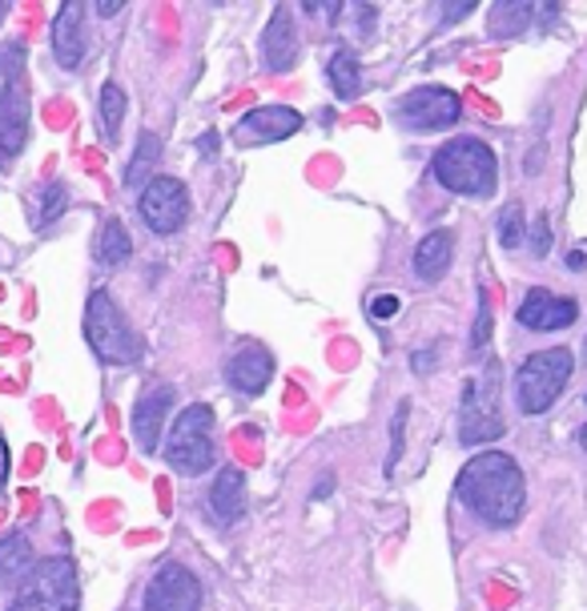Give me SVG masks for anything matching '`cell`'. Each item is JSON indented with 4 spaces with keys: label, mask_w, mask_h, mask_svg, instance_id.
Instances as JSON below:
<instances>
[{
    "label": "cell",
    "mask_w": 587,
    "mask_h": 611,
    "mask_svg": "<svg viewBox=\"0 0 587 611\" xmlns=\"http://www.w3.org/2000/svg\"><path fill=\"white\" fill-rule=\"evenodd\" d=\"M458 499L487 527H511L523 515L528 482H523V470H519V463L511 455L483 451L458 475Z\"/></svg>",
    "instance_id": "cell-1"
},
{
    "label": "cell",
    "mask_w": 587,
    "mask_h": 611,
    "mask_svg": "<svg viewBox=\"0 0 587 611\" xmlns=\"http://www.w3.org/2000/svg\"><path fill=\"white\" fill-rule=\"evenodd\" d=\"M431 169H435L439 186L451 189V193H463V198H487L499 181V162H495L491 145H483L479 137L446 142L435 153Z\"/></svg>",
    "instance_id": "cell-2"
},
{
    "label": "cell",
    "mask_w": 587,
    "mask_h": 611,
    "mask_svg": "<svg viewBox=\"0 0 587 611\" xmlns=\"http://www.w3.org/2000/svg\"><path fill=\"white\" fill-rule=\"evenodd\" d=\"M85 338L93 354L109 366H133L142 363V338L125 322L121 306L109 298V290H93L85 306Z\"/></svg>",
    "instance_id": "cell-3"
},
{
    "label": "cell",
    "mask_w": 587,
    "mask_h": 611,
    "mask_svg": "<svg viewBox=\"0 0 587 611\" xmlns=\"http://www.w3.org/2000/svg\"><path fill=\"white\" fill-rule=\"evenodd\" d=\"M572 370H576V363H572V351H567V346H552V351L531 354L516 375L519 411L523 414L552 411L555 399H560L564 387L572 382Z\"/></svg>",
    "instance_id": "cell-4"
},
{
    "label": "cell",
    "mask_w": 587,
    "mask_h": 611,
    "mask_svg": "<svg viewBox=\"0 0 587 611\" xmlns=\"http://www.w3.org/2000/svg\"><path fill=\"white\" fill-rule=\"evenodd\" d=\"M29 145V93H24V45L0 48V157Z\"/></svg>",
    "instance_id": "cell-5"
},
{
    "label": "cell",
    "mask_w": 587,
    "mask_h": 611,
    "mask_svg": "<svg viewBox=\"0 0 587 611\" xmlns=\"http://www.w3.org/2000/svg\"><path fill=\"white\" fill-rule=\"evenodd\" d=\"M77 567L65 555H53L33 567L9 611H77Z\"/></svg>",
    "instance_id": "cell-6"
},
{
    "label": "cell",
    "mask_w": 587,
    "mask_h": 611,
    "mask_svg": "<svg viewBox=\"0 0 587 611\" xmlns=\"http://www.w3.org/2000/svg\"><path fill=\"white\" fill-rule=\"evenodd\" d=\"M213 411L206 402H193L177 414L169 443H165V463L181 475H201L206 467H213V443H210Z\"/></svg>",
    "instance_id": "cell-7"
},
{
    "label": "cell",
    "mask_w": 587,
    "mask_h": 611,
    "mask_svg": "<svg viewBox=\"0 0 587 611\" xmlns=\"http://www.w3.org/2000/svg\"><path fill=\"white\" fill-rule=\"evenodd\" d=\"M503 435V419H499V366H487V375L467 378L463 387V411H458V438L475 447L487 438Z\"/></svg>",
    "instance_id": "cell-8"
},
{
    "label": "cell",
    "mask_w": 587,
    "mask_h": 611,
    "mask_svg": "<svg viewBox=\"0 0 587 611\" xmlns=\"http://www.w3.org/2000/svg\"><path fill=\"white\" fill-rule=\"evenodd\" d=\"M395 118H399L402 130L411 133H439V130H451L463 118V101H458V93L443 89V85H423V89L402 97Z\"/></svg>",
    "instance_id": "cell-9"
},
{
    "label": "cell",
    "mask_w": 587,
    "mask_h": 611,
    "mask_svg": "<svg viewBox=\"0 0 587 611\" xmlns=\"http://www.w3.org/2000/svg\"><path fill=\"white\" fill-rule=\"evenodd\" d=\"M137 210H142V222L149 225L153 234H174L189 218V193L177 177H153L149 186L142 189Z\"/></svg>",
    "instance_id": "cell-10"
},
{
    "label": "cell",
    "mask_w": 587,
    "mask_h": 611,
    "mask_svg": "<svg viewBox=\"0 0 587 611\" xmlns=\"http://www.w3.org/2000/svg\"><path fill=\"white\" fill-rule=\"evenodd\" d=\"M201 584L181 564H162L145 588V611H198Z\"/></svg>",
    "instance_id": "cell-11"
},
{
    "label": "cell",
    "mask_w": 587,
    "mask_h": 611,
    "mask_svg": "<svg viewBox=\"0 0 587 611\" xmlns=\"http://www.w3.org/2000/svg\"><path fill=\"white\" fill-rule=\"evenodd\" d=\"M579 314L576 298H555L552 290H528L519 302V326L528 330H564Z\"/></svg>",
    "instance_id": "cell-12"
},
{
    "label": "cell",
    "mask_w": 587,
    "mask_h": 611,
    "mask_svg": "<svg viewBox=\"0 0 587 611\" xmlns=\"http://www.w3.org/2000/svg\"><path fill=\"white\" fill-rule=\"evenodd\" d=\"M225 378H230V387L242 390V395H262V390L270 387L274 378V358L266 346L258 342H246V346H237L230 354V363H225Z\"/></svg>",
    "instance_id": "cell-13"
},
{
    "label": "cell",
    "mask_w": 587,
    "mask_h": 611,
    "mask_svg": "<svg viewBox=\"0 0 587 611\" xmlns=\"http://www.w3.org/2000/svg\"><path fill=\"white\" fill-rule=\"evenodd\" d=\"M85 4L81 0H65L53 16V57L60 69H77L85 60Z\"/></svg>",
    "instance_id": "cell-14"
},
{
    "label": "cell",
    "mask_w": 587,
    "mask_h": 611,
    "mask_svg": "<svg viewBox=\"0 0 587 611\" xmlns=\"http://www.w3.org/2000/svg\"><path fill=\"white\" fill-rule=\"evenodd\" d=\"M298 57V29H294V16L286 4H278L262 33V60L270 73H286Z\"/></svg>",
    "instance_id": "cell-15"
},
{
    "label": "cell",
    "mask_w": 587,
    "mask_h": 611,
    "mask_svg": "<svg viewBox=\"0 0 587 611\" xmlns=\"http://www.w3.org/2000/svg\"><path fill=\"white\" fill-rule=\"evenodd\" d=\"M174 407V387H153L149 395H142V402L133 407V438L145 455L157 451V438H162L165 414Z\"/></svg>",
    "instance_id": "cell-16"
},
{
    "label": "cell",
    "mask_w": 587,
    "mask_h": 611,
    "mask_svg": "<svg viewBox=\"0 0 587 611\" xmlns=\"http://www.w3.org/2000/svg\"><path fill=\"white\" fill-rule=\"evenodd\" d=\"M237 130L250 133L254 142H286V137L302 130V113H294L286 105H262L254 113H246Z\"/></svg>",
    "instance_id": "cell-17"
},
{
    "label": "cell",
    "mask_w": 587,
    "mask_h": 611,
    "mask_svg": "<svg viewBox=\"0 0 587 611\" xmlns=\"http://www.w3.org/2000/svg\"><path fill=\"white\" fill-rule=\"evenodd\" d=\"M33 567H36V555H33L29 535L12 531V535L0 540V584H4V588H16L21 579H29L33 576Z\"/></svg>",
    "instance_id": "cell-18"
},
{
    "label": "cell",
    "mask_w": 587,
    "mask_h": 611,
    "mask_svg": "<svg viewBox=\"0 0 587 611\" xmlns=\"http://www.w3.org/2000/svg\"><path fill=\"white\" fill-rule=\"evenodd\" d=\"M455 258V237L446 234V230H435V234H427L414 249V274L423 278V282H435L443 278L446 266Z\"/></svg>",
    "instance_id": "cell-19"
},
{
    "label": "cell",
    "mask_w": 587,
    "mask_h": 611,
    "mask_svg": "<svg viewBox=\"0 0 587 611\" xmlns=\"http://www.w3.org/2000/svg\"><path fill=\"white\" fill-rule=\"evenodd\" d=\"M210 507H213V515H218V519H237V515H242V507H246V479H242V470L225 467L222 475L213 479Z\"/></svg>",
    "instance_id": "cell-20"
},
{
    "label": "cell",
    "mask_w": 587,
    "mask_h": 611,
    "mask_svg": "<svg viewBox=\"0 0 587 611\" xmlns=\"http://www.w3.org/2000/svg\"><path fill=\"white\" fill-rule=\"evenodd\" d=\"M326 77H330V89H334V97H342V101H354V97L363 93V69H358L354 48H346V45L334 48Z\"/></svg>",
    "instance_id": "cell-21"
},
{
    "label": "cell",
    "mask_w": 587,
    "mask_h": 611,
    "mask_svg": "<svg viewBox=\"0 0 587 611\" xmlns=\"http://www.w3.org/2000/svg\"><path fill=\"white\" fill-rule=\"evenodd\" d=\"M535 4L528 0H499L491 9V36H519L531 24Z\"/></svg>",
    "instance_id": "cell-22"
},
{
    "label": "cell",
    "mask_w": 587,
    "mask_h": 611,
    "mask_svg": "<svg viewBox=\"0 0 587 611\" xmlns=\"http://www.w3.org/2000/svg\"><path fill=\"white\" fill-rule=\"evenodd\" d=\"M130 254H133L130 230H125L118 218H109V222L101 225V237H97V258L106 262V266H121Z\"/></svg>",
    "instance_id": "cell-23"
},
{
    "label": "cell",
    "mask_w": 587,
    "mask_h": 611,
    "mask_svg": "<svg viewBox=\"0 0 587 611\" xmlns=\"http://www.w3.org/2000/svg\"><path fill=\"white\" fill-rule=\"evenodd\" d=\"M157 157H162V142H157L153 133H142V142H137V153H133V162L125 165V186L137 189L142 181L149 186V181H153V165H157Z\"/></svg>",
    "instance_id": "cell-24"
},
{
    "label": "cell",
    "mask_w": 587,
    "mask_h": 611,
    "mask_svg": "<svg viewBox=\"0 0 587 611\" xmlns=\"http://www.w3.org/2000/svg\"><path fill=\"white\" fill-rule=\"evenodd\" d=\"M121 118H125V93H121V85H101V133H106L109 142L118 137L121 130Z\"/></svg>",
    "instance_id": "cell-25"
},
{
    "label": "cell",
    "mask_w": 587,
    "mask_h": 611,
    "mask_svg": "<svg viewBox=\"0 0 587 611\" xmlns=\"http://www.w3.org/2000/svg\"><path fill=\"white\" fill-rule=\"evenodd\" d=\"M65 210H69V189L60 186V181H48V186L41 189V213H36V225L57 222Z\"/></svg>",
    "instance_id": "cell-26"
},
{
    "label": "cell",
    "mask_w": 587,
    "mask_h": 611,
    "mask_svg": "<svg viewBox=\"0 0 587 611\" xmlns=\"http://www.w3.org/2000/svg\"><path fill=\"white\" fill-rule=\"evenodd\" d=\"M499 242L507 249L523 246V210H519V201H507L503 210H499Z\"/></svg>",
    "instance_id": "cell-27"
},
{
    "label": "cell",
    "mask_w": 587,
    "mask_h": 611,
    "mask_svg": "<svg viewBox=\"0 0 587 611\" xmlns=\"http://www.w3.org/2000/svg\"><path fill=\"white\" fill-rule=\"evenodd\" d=\"M407 414H411V402H399L395 411V423H390V455H387V475H395L402 458V435H407Z\"/></svg>",
    "instance_id": "cell-28"
},
{
    "label": "cell",
    "mask_w": 587,
    "mask_h": 611,
    "mask_svg": "<svg viewBox=\"0 0 587 611\" xmlns=\"http://www.w3.org/2000/svg\"><path fill=\"white\" fill-rule=\"evenodd\" d=\"M491 342V306H487V290H479V318H475V338H470V351H483Z\"/></svg>",
    "instance_id": "cell-29"
},
{
    "label": "cell",
    "mask_w": 587,
    "mask_h": 611,
    "mask_svg": "<svg viewBox=\"0 0 587 611\" xmlns=\"http://www.w3.org/2000/svg\"><path fill=\"white\" fill-rule=\"evenodd\" d=\"M531 249H535V254H547V249H552V230H547V213H540V222H535V242H531Z\"/></svg>",
    "instance_id": "cell-30"
},
{
    "label": "cell",
    "mask_w": 587,
    "mask_h": 611,
    "mask_svg": "<svg viewBox=\"0 0 587 611\" xmlns=\"http://www.w3.org/2000/svg\"><path fill=\"white\" fill-rule=\"evenodd\" d=\"M399 298H395V295H378L375 298V302H370V314H375V318H395V314H399Z\"/></svg>",
    "instance_id": "cell-31"
},
{
    "label": "cell",
    "mask_w": 587,
    "mask_h": 611,
    "mask_svg": "<svg viewBox=\"0 0 587 611\" xmlns=\"http://www.w3.org/2000/svg\"><path fill=\"white\" fill-rule=\"evenodd\" d=\"M475 9L470 0H463V4H443V21L451 24V21H458V16H467V12Z\"/></svg>",
    "instance_id": "cell-32"
},
{
    "label": "cell",
    "mask_w": 587,
    "mask_h": 611,
    "mask_svg": "<svg viewBox=\"0 0 587 611\" xmlns=\"http://www.w3.org/2000/svg\"><path fill=\"white\" fill-rule=\"evenodd\" d=\"M9 479V443L0 438V482Z\"/></svg>",
    "instance_id": "cell-33"
},
{
    "label": "cell",
    "mask_w": 587,
    "mask_h": 611,
    "mask_svg": "<svg viewBox=\"0 0 587 611\" xmlns=\"http://www.w3.org/2000/svg\"><path fill=\"white\" fill-rule=\"evenodd\" d=\"M431 363H435V354H427V351L414 354V370H419V375H427V366Z\"/></svg>",
    "instance_id": "cell-34"
},
{
    "label": "cell",
    "mask_w": 587,
    "mask_h": 611,
    "mask_svg": "<svg viewBox=\"0 0 587 611\" xmlns=\"http://www.w3.org/2000/svg\"><path fill=\"white\" fill-rule=\"evenodd\" d=\"M121 9H125L121 0H101V4H97V12H101V16H113V12H121Z\"/></svg>",
    "instance_id": "cell-35"
},
{
    "label": "cell",
    "mask_w": 587,
    "mask_h": 611,
    "mask_svg": "<svg viewBox=\"0 0 587 611\" xmlns=\"http://www.w3.org/2000/svg\"><path fill=\"white\" fill-rule=\"evenodd\" d=\"M201 153H206V157L218 153V133H206V137H201Z\"/></svg>",
    "instance_id": "cell-36"
},
{
    "label": "cell",
    "mask_w": 587,
    "mask_h": 611,
    "mask_svg": "<svg viewBox=\"0 0 587 611\" xmlns=\"http://www.w3.org/2000/svg\"><path fill=\"white\" fill-rule=\"evenodd\" d=\"M567 266H572V270H584V266H587V258H584V254H579V249H576V254H567Z\"/></svg>",
    "instance_id": "cell-37"
},
{
    "label": "cell",
    "mask_w": 587,
    "mask_h": 611,
    "mask_svg": "<svg viewBox=\"0 0 587 611\" xmlns=\"http://www.w3.org/2000/svg\"><path fill=\"white\" fill-rule=\"evenodd\" d=\"M358 29H363V33H366V29H375V9H363V21H358Z\"/></svg>",
    "instance_id": "cell-38"
},
{
    "label": "cell",
    "mask_w": 587,
    "mask_h": 611,
    "mask_svg": "<svg viewBox=\"0 0 587 611\" xmlns=\"http://www.w3.org/2000/svg\"><path fill=\"white\" fill-rule=\"evenodd\" d=\"M330 487H334V479H330V475H326V479H322V482H318V487H314V499H326Z\"/></svg>",
    "instance_id": "cell-39"
},
{
    "label": "cell",
    "mask_w": 587,
    "mask_h": 611,
    "mask_svg": "<svg viewBox=\"0 0 587 611\" xmlns=\"http://www.w3.org/2000/svg\"><path fill=\"white\" fill-rule=\"evenodd\" d=\"M579 447L587 451V426H579Z\"/></svg>",
    "instance_id": "cell-40"
},
{
    "label": "cell",
    "mask_w": 587,
    "mask_h": 611,
    "mask_svg": "<svg viewBox=\"0 0 587 611\" xmlns=\"http://www.w3.org/2000/svg\"><path fill=\"white\" fill-rule=\"evenodd\" d=\"M4 12H9V4H4V0H0V16H4Z\"/></svg>",
    "instance_id": "cell-41"
},
{
    "label": "cell",
    "mask_w": 587,
    "mask_h": 611,
    "mask_svg": "<svg viewBox=\"0 0 587 611\" xmlns=\"http://www.w3.org/2000/svg\"><path fill=\"white\" fill-rule=\"evenodd\" d=\"M584 402H587V399H584Z\"/></svg>",
    "instance_id": "cell-42"
}]
</instances>
